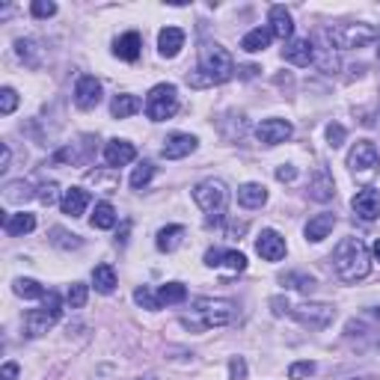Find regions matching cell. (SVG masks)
Wrapping results in <instances>:
<instances>
[{
    "label": "cell",
    "mask_w": 380,
    "mask_h": 380,
    "mask_svg": "<svg viewBox=\"0 0 380 380\" xmlns=\"http://www.w3.org/2000/svg\"><path fill=\"white\" fill-rule=\"evenodd\" d=\"M235 78V59L223 45H205L200 54V69L188 74L190 86H214Z\"/></svg>",
    "instance_id": "6da1fadb"
},
{
    "label": "cell",
    "mask_w": 380,
    "mask_h": 380,
    "mask_svg": "<svg viewBox=\"0 0 380 380\" xmlns=\"http://www.w3.org/2000/svg\"><path fill=\"white\" fill-rule=\"evenodd\" d=\"M235 321V303L220 300V297H200L193 300L190 315L181 318V324L193 333H205L211 327H226Z\"/></svg>",
    "instance_id": "7a4b0ae2"
},
{
    "label": "cell",
    "mask_w": 380,
    "mask_h": 380,
    "mask_svg": "<svg viewBox=\"0 0 380 380\" xmlns=\"http://www.w3.org/2000/svg\"><path fill=\"white\" fill-rule=\"evenodd\" d=\"M333 267H336L339 280H345V282L366 280L369 270H372L369 247L362 244L359 238H345L342 244L336 247V253H333Z\"/></svg>",
    "instance_id": "3957f363"
},
{
    "label": "cell",
    "mask_w": 380,
    "mask_h": 380,
    "mask_svg": "<svg viewBox=\"0 0 380 380\" xmlns=\"http://www.w3.org/2000/svg\"><path fill=\"white\" fill-rule=\"evenodd\" d=\"M193 202L205 211V223L214 226L226 217V205H229V190L220 178H205L193 188Z\"/></svg>",
    "instance_id": "277c9868"
},
{
    "label": "cell",
    "mask_w": 380,
    "mask_h": 380,
    "mask_svg": "<svg viewBox=\"0 0 380 380\" xmlns=\"http://www.w3.org/2000/svg\"><path fill=\"white\" fill-rule=\"evenodd\" d=\"M324 36L336 45L339 51H351V48H366V45L377 42V27L372 24H336V27H327Z\"/></svg>",
    "instance_id": "5b68a950"
},
{
    "label": "cell",
    "mask_w": 380,
    "mask_h": 380,
    "mask_svg": "<svg viewBox=\"0 0 380 380\" xmlns=\"http://www.w3.org/2000/svg\"><path fill=\"white\" fill-rule=\"evenodd\" d=\"M59 315H63V303H59V297L54 292H48V297L42 300V306L39 309H30L24 315V330H27V336L30 339H36V336H45L57 321H59Z\"/></svg>",
    "instance_id": "8992f818"
},
{
    "label": "cell",
    "mask_w": 380,
    "mask_h": 380,
    "mask_svg": "<svg viewBox=\"0 0 380 380\" xmlns=\"http://www.w3.org/2000/svg\"><path fill=\"white\" fill-rule=\"evenodd\" d=\"M175 113H178V89L173 84L151 86V93L146 96V116L151 122H166Z\"/></svg>",
    "instance_id": "52a82bcc"
},
{
    "label": "cell",
    "mask_w": 380,
    "mask_h": 380,
    "mask_svg": "<svg viewBox=\"0 0 380 380\" xmlns=\"http://www.w3.org/2000/svg\"><path fill=\"white\" fill-rule=\"evenodd\" d=\"M292 315L303 327L309 330H324L333 324V318H336V309L330 306V303H303V306L292 309Z\"/></svg>",
    "instance_id": "ba28073f"
},
{
    "label": "cell",
    "mask_w": 380,
    "mask_h": 380,
    "mask_svg": "<svg viewBox=\"0 0 380 380\" xmlns=\"http://www.w3.org/2000/svg\"><path fill=\"white\" fill-rule=\"evenodd\" d=\"M347 166H351V173H357V175H372L377 166V146L369 140H357L351 155H347Z\"/></svg>",
    "instance_id": "9c48e42d"
},
{
    "label": "cell",
    "mask_w": 380,
    "mask_h": 380,
    "mask_svg": "<svg viewBox=\"0 0 380 380\" xmlns=\"http://www.w3.org/2000/svg\"><path fill=\"white\" fill-rule=\"evenodd\" d=\"M292 134H294V128H292V122H288V119H265V122L255 128L258 143H265V146H280V143H285Z\"/></svg>",
    "instance_id": "30bf717a"
},
{
    "label": "cell",
    "mask_w": 380,
    "mask_h": 380,
    "mask_svg": "<svg viewBox=\"0 0 380 380\" xmlns=\"http://www.w3.org/2000/svg\"><path fill=\"white\" fill-rule=\"evenodd\" d=\"M101 101V84L93 78V74H84L74 84V104H78L81 110H96Z\"/></svg>",
    "instance_id": "8fae6325"
},
{
    "label": "cell",
    "mask_w": 380,
    "mask_h": 380,
    "mask_svg": "<svg viewBox=\"0 0 380 380\" xmlns=\"http://www.w3.org/2000/svg\"><path fill=\"white\" fill-rule=\"evenodd\" d=\"M351 208H354V214L359 220H366V223L377 220L380 217V193L374 188H362L351 200Z\"/></svg>",
    "instance_id": "7c38bea8"
},
{
    "label": "cell",
    "mask_w": 380,
    "mask_h": 380,
    "mask_svg": "<svg viewBox=\"0 0 380 380\" xmlns=\"http://www.w3.org/2000/svg\"><path fill=\"white\" fill-rule=\"evenodd\" d=\"M285 238L280 232H273V229H265L262 235H258L255 241V253L265 258V262H280V258H285Z\"/></svg>",
    "instance_id": "4fadbf2b"
},
{
    "label": "cell",
    "mask_w": 380,
    "mask_h": 380,
    "mask_svg": "<svg viewBox=\"0 0 380 380\" xmlns=\"http://www.w3.org/2000/svg\"><path fill=\"white\" fill-rule=\"evenodd\" d=\"M196 143H200V140H196L193 134H173V137H166L161 155H163L166 161L188 158V155H193V151H196Z\"/></svg>",
    "instance_id": "5bb4252c"
},
{
    "label": "cell",
    "mask_w": 380,
    "mask_h": 380,
    "mask_svg": "<svg viewBox=\"0 0 380 380\" xmlns=\"http://www.w3.org/2000/svg\"><path fill=\"white\" fill-rule=\"evenodd\" d=\"M134 158H137V149H134V143H128V140H110L108 146H104V163H108L110 170L128 166Z\"/></svg>",
    "instance_id": "9a60e30c"
},
{
    "label": "cell",
    "mask_w": 380,
    "mask_h": 380,
    "mask_svg": "<svg viewBox=\"0 0 380 380\" xmlns=\"http://www.w3.org/2000/svg\"><path fill=\"white\" fill-rule=\"evenodd\" d=\"M282 57L292 66H309V63H315V45L309 39H292L282 48Z\"/></svg>",
    "instance_id": "2e32d148"
},
{
    "label": "cell",
    "mask_w": 380,
    "mask_h": 380,
    "mask_svg": "<svg viewBox=\"0 0 380 380\" xmlns=\"http://www.w3.org/2000/svg\"><path fill=\"white\" fill-rule=\"evenodd\" d=\"M333 196H336V185H333V175L324 170H318L312 178H309V200L315 202H330Z\"/></svg>",
    "instance_id": "e0dca14e"
},
{
    "label": "cell",
    "mask_w": 380,
    "mask_h": 380,
    "mask_svg": "<svg viewBox=\"0 0 380 380\" xmlns=\"http://www.w3.org/2000/svg\"><path fill=\"white\" fill-rule=\"evenodd\" d=\"M181 48H185V30H181V27H163L161 36H158V51H161V57L173 59V57H178Z\"/></svg>",
    "instance_id": "ac0fdd59"
},
{
    "label": "cell",
    "mask_w": 380,
    "mask_h": 380,
    "mask_svg": "<svg viewBox=\"0 0 380 380\" xmlns=\"http://www.w3.org/2000/svg\"><path fill=\"white\" fill-rule=\"evenodd\" d=\"M270 33L277 39H292L294 36V21H292V12L285 6H270Z\"/></svg>",
    "instance_id": "d6986e66"
},
{
    "label": "cell",
    "mask_w": 380,
    "mask_h": 380,
    "mask_svg": "<svg viewBox=\"0 0 380 380\" xmlns=\"http://www.w3.org/2000/svg\"><path fill=\"white\" fill-rule=\"evenodd\" d=\"M333 226H336V214H330V211H324V214H315L309 223H306V241H312V244H318V241H324L330 232H333Z\"/></svg>",
    "instance_id": "ffe728a7"
},
{
    "label": "cell",
    "mask_w": 380,
    "mask_h": 380,
    "mask_svg": "<svg viewBox=\"0 0 380 380\" xmlns=\"http://www.w3.org/2000/svg\"><path fill=\"white\" fill-rule=\"evenodd\" d=\"M86 205H89V193L84 188H71L63 193V200H59V208H63V214H69V217H81Z\"/></svg>",
    "instance_id": "44dd1931"
},
{
    "label": "cell",
    "mask_w": 380,
    "mask_h": 380,
    "mask_svg": "<svg viewBox=\"0 0 380 380\" xmlns=\"http://www.w3.org/2000/svg\"><path fill=\"white\" fill-rule=\"evenodd\" d=\"M140 48H143V42L137 33H125V36H119L116 45H113V54L119 59H125V63H134V59H140Z\"/></svg>",
    "instance_id": "7402d4cb"
},
{
    "label": "cell",
    "mask_w": 380,
    "mask_h": 380,
    "mask_svg": "<svg viewBox=\"0 0 380 380\" xmlns=\"http://www.w3.org/2000/svg\"><path fill=\"white\" fill-rule=\"evenodd\" d=\"M4 229H6V235H12V238L30 235V232L36 229V217L27 214V211H21V214H9V217L4 220Z\"/></svg>",
    "instance_id": "603a6c76"
},
{
    "label": "cell",
    "mask_w": 380,
    "mask_h": 380,
    "mask_svg": "<svg viewBox=\"0 0 380 380\" xmlns=\"http://www.w3.org/2000/svg\"><path fill=\"white\" fill-rule=\"evenodd\" d=\"M270 39H273L270 27H253L250 33L241 39V48H244L247 54H258V51H265V48H267Z\"/></svg>",
    "instance_id": "cb8c5ba5"
},
{
    "label": "cell",
    "mask_w": 380,
    "mask_h": 380,
    "mask_svg": "<svg viewBox=\"0 0 380 380\" xmlns=\"http://www.w3.org/2000/svg\"><path fill=\"white\" fill-rule=\"evenodd\" d=\"M238 202L244 208H262L267 202V190L262 185H255V181H250V185H241L238 188Z\"/></svg>",
    "instance_id": "d4e9b609"
},
{
    "label": "cell",
    "mask_w": 380,
    "mask_h": 380,
    "mask_svg": "<svg viewBox=\"0 0 380 380\" xmlns=\"http://www.w3.org/2000/svg\"><path fill=\"white\" fill-rule=\"evenodd\" d=\"M93 285L98 294H113L116 292V270L110 265H98L93 270Z\"/></svg>",
    "instance_id": "484cf974"
},
{
    "label": "cell",
    "mask_w": 380,
    "mask_h": 380,
    "mask_svg": "<svg viewBox=\"0 0 380 380\" xmlns=\"http://www.w3.org/2000/svg\"><path fill=\"white\" fill-rule=\"evenodd\" d=\"M143 108V101L137 98V96H116L113 101H110V113L116 116V119H128V116H134L137 110Z\"/></svg>",
    "instance_id": "4316f807"
},
{
    "label": "cell",
    "mask_w": 380,
    "mask_h": 380,
    "mask_svg": "<svg viewBox=\"0 0 380 380\" xmlns=\"http://www.w3.org/2000/svg\"><path fill=\"white\" fill-rule=\"evenodd\" d=\"M181 238H185V226H166V229L158 232V241H155V244H158L161 253H173V250H178Z\"/></svg>",
    "instance_id": "83f0119b"
},
{
    "label": "cell",
    "mask_w": 380,
    "mask_h": 380,
    "mask_svg": "<svg viewBox=\"0 0 380 380\" xmlns=\"http://www.w3.org/2000/svg\"><path fill=\"white\" fill-rule=\"evenodd\" d=\"M158 300L161 306H175V303H185L188 300V288L181 282H166L158 288Z\"/></svg>",
    "instance_id": "f1b7e54d"
},
{
    "label": "cell",
    "mask_w": 380,
    "mask_h": 380,
    "mask_svg": "<svg viewBox=\"0 0 380 380\" xmlns=\"http://www.w3.org/2000/svg\"><path fill=\"white\" fill-rule=\"evenodd\" d=\"M89 223H93V229H113L116 226V208L110 202H98Z\"/></svg>",
    "instance_id": "f546056e"
},
{
    "label": "cell",
    "mask_w": 380,
    "mask_h": 380,
    "mask_svg": "<svg viewBox=\"0 0 380 380\" xmlns=\"http://www.w3.org/2000/svg\"><path fill=\"white\" fill-rule=\"evenodd\" d=\"M15 294L27 297V300H45L48 297V292H45L36 280H15Z\"/></svg>",
    "instance_id": "4dcf8cb0"
},
{
    "label": "cell",
    "mask_w": 380,
    "mask_h": 380,
    "mask_svg": "<svg viewBox=\"0 0 380 380\" xmlns=\"http://www.w3.org/2000/svg\"><path fill=\"white\" fill-rule=\"evenodd\" d=\"M15 48H18V57L24 59L30 69H36V66L42 63V54H39V48H36L33 39H18V42H15Z\"/></svg>",
    "instance_id": "1f68e13d"
},
{
    "label": "cell",
    "mask_w": 380,
    "mask_h": 380,
    "mask_svg": "<svg viewBox=\"0 0 380 380\" xmlns=\"http://www.w3.org/2000/svg\"><path fill=\"white\" fill-rule=\"evenodd\" d=\"M51 244L59 247V250H78L84 241H81L78 235H71V232H66V229H59V226H54V229H51Z\"/></svg>",
    "instance_id": "d6a6232c"
},
{
    "label": "cell",
    "mask_w": 380,
    "mask_h": 380,
    "mask_svg": "<svg viewBox=\"0 0 380 380\" xmlns=\"http://www.w3.org/2000/svg\"><path fill=\"white\" fill-rule=\"evenodd\" d=\"M280 282L288 285V288H297V292H309V288H315V277H309V273H282Z\"/></svg>",
    "instance_id": "836d02e7"
},
{
    "label": "cell",
    "mask_w": 380,
    "mask_h": 380,
    "mask_svg": "<svg viewBox=\"0 0 380 380\" xmlns=\"http://www.w3.org/2000/svg\"><path fill=\"white\" fill-rule=\"evenodd\" d=\"M151 178H155V166H151L149 161H143V163L131 173V188H134V190H143Z\"/></svg>",
    "instance_id": "e575fe53"
},
{
    "label": "cell",
    "mask_w": 380,
    "mask_h": 380,
    "mask_svg": "<svg viewBox=\"0 0 380 380\" xmlns=\"http://www.w3.org/2000/svg\"><path fill=\"white\" fill-rule=\"evenodd\" d=\"M220 267H229L232 273L247 270V255H244V253H238V250H223V262H220Z\"/></svg>",
    "instance_id": "d590c367"
},
{
    "label": "cell",
    "mask_w": 380,
    "mask_h": 380,
    "mask_svg": "<svg viewBox=\"0 0 380 380\" xmlns=\"http://www.w3.org/2000/svg\"><path fill=\"white\" fill-rule=\"evenodd\" d=\"M134 300L140 303L143 309H151V312L161 309V300H158V294H151V288H149V285H140V288H137V292H134Z\"/></svg>",
    "instance_id": "8d00e7d4"
},
{
    "label": "cell",
    "mask_w": 380,
    "mask_h": 380,
    "mask_svg": "<svg viewBox=\"0 0 380 380\" xmlns=\"http://www.w3.org/2000/svg\"><path fill=\"white\" fill-rule=\"evenodd\" d=\"M86 297H89V288L84 285V282H71V288H69V294H66V300H69V306L71 309H81L84 303H86Z\"/></svg>",
    "instance_id": "74e56055"
},
{
    "label": "cell",
    "mask_w": 380,
    "mask_h": 380,
    "mask_svg": "<svg viewBox=\"0 0 380 380\" xmlns=\"http://www.w3.org/2000/svg\"><path fill=\"white\" fill-rule=\"evenodd\" d=\"M315 63L321 66V71L333 74V71L339 69V57L333 54V48H324V51H315Z\"/></svg>",
    "instance_id": "f35d334b"
},
{
    "label": "cell",
    "mask_w": 380,
    "mask_h": 380,
    "mask_svg": "<svg viewBox=\"0 0 380 380\" xmlns=\"http://www.w3.org/2000/svg\"><path fill=\"white\" fill-rule=\"evenodd\" d=\"M15 108H18V93H15L12 86H4L0 89V113L9 116Z\"/></svg>",
    "instance_id": "ab89813d"
},
{
    "label": "cell",
    "mask_w": 380,
    "mask_h": 380,
    "mask_svg": "<svg viewBox=\"0 0 380 380\" xmlns=\"http://www.w3.org/2000/svg\"><path fill=\"white\" fill-rule=\"evenodd\" d=\"M6 200H9V202H24V200H30V188L24 185V181H12V185H6Z\"/></svg>",
    "instance_id": "60d3db41"
},
{
    "label": "cell",
    "mask_w": 380,
    "mask_h": 380,
    "mask_svg": "<svg viewBox=\"0 0 380 380\" xmlns=\"http://www.w3.org/2000/svg\"><path fill=\"white\" fill-rule=\"evenodd\" d=\"M57 200H59V188L54 185V181H51V185H42V188H39V202H42V205L51 208V205H57Z\"/></svg>",
    "instance_id": "b9f144b4"
},
{
    "label": "cell",
    "mask_w": 380,
    "mask_h": 380,
    "mask_svg": "<svg viewBox=\"0 0 380 380\" xmlns=\"http://www.w3.org/2000/svg\"><path fill=\"white\" fill-rule=\"evenodd\" d=\"M229 380H247V362H244V357H232L229 359Z\"/></svg>",
    "instance_id": "7bdbcfd3"
},
{
    "label": "cell",
    "mask_w": 380,
    "mask_h": 380,
    "mask_svg": "<svg viewBox=\"0 0 380 380\" xmlns=\"http://www.w3.org/2000/svg\"><path fill=\"white\" fill-rule=\"evenodd\" d=\"M315 372V362H294L292 369H288V377L292 380H303V377H309Z\"/></svg>",
    "instance_id": "ee69618b"
},
{
    "label": "cell",
    "mask_w": 380,
    "mask_h": 380,
    "mask_svg": "<svg viewBox=\"0 0 380 380\" xmlns=\"http://www.w3.org/2000/svg\"><path fill=\"white\" fill-rule=\"evenodd\" d=\"M33 15L36 18H51V15H57V4H51V0H36Z\"/></svg>",
    "instance_id": "f6af8a7d"
},
{
    "label": "cell",
    "mask_w": 380,
    "mask_h": 380,
    "mask_svg": "<svg viewBox=\"0 0 380 380\" xmlns=\"http://www.w3.org/2000/svg\"><path fill=\"white\" fill-rule=\"evenodd\" d=\"M327 140H330V146H333V149H339V146L345 143V128H342L339 122L327 125Z\"/></svg>",
    "instance_id": "bcb514c9"
},
{
    "label": "cell",
    "mask_w": 380,
    "mask_h": 380,
    "mask_svg": "<svg viewBox=\"0 0 380 380\" xmlns=\"http://www.w3.org/2000/svg\"><path fill=\"white\" fill-rule=\"evenodd\" d=\"M294 178H297V166H292V163L277 166V181H294Z\"/></svg>",
    "instance_id": "7dc6e473"
},
{
    "label": "cell",
    "mask_w": 380,
    "mask_h": 380,
    "mask_svg": "<svg viewBox=\"0 0 380 380\" xmlns=\"http://www.w3.org/2000/svg\"><path fill=\"white\" fill-rule=\"evenodd\" d=\"M270 309H273V315H288V312H292V306H288L285 297H273L270 300Z\"/></svg>",
    "instance_id": "c3c4849f"
},
{
    "label": "cell",
    "mask_w": 380,
    "mask_h": 380,
    "mask_svg": "<svg viewBox=\"0 0 380 380\" xmlns=\"http://www.w3.org/2000/svg\"><path fill=\"white\" fill-rule=\"evenodd\" d=\"M220 262H223V250L211 247V250L205 253V265H208V267H220Z\"/></svg>",
    "instance_id": "681fc988"
},
{
    "label": "cell",
    "mask_w": 380,
    "mask_h": 380,
    "mask_svg": "<svg viewBox=\"0 0 380 380\" xmlns=\"http://www.w3.org/2000/svg\"><path fill=\"white\" fill-rule=\"evenodd\" d=\"M15 377H18V366H15V362H6L4 372H0V380H15Z\"/></svg>",
    "instance_id": "f907efd6"
},
{
    "label": "cell",
    "mask_w": 380,
    "mask_h": 380,
    "mask_svg": "<svg viewBox=\"0 0 380 380\" xmlns=\"http://www.w3.org/2000/svg\"><path fill=\"white\" fill-rule=\"evenodd\" d=\"M9 158H12V151H9V146L4 143V155H0V170H9Z\"/></svg>",
    "instance_id": "816d5d0a"
},
{
    "label": "cell",
    "mask_w": 380,
    "mask_h": 380,
    "mask_svg": "<svg viewBox=\"0 0 380 380\" xmlns=\"http://www.w3.org/2000/svg\"><path fill=\"white\" fill-rule=\"evenodd\" d=\"M258 69L255 66H244V69H241V78H253V74H255Z\"/></svg>",
    "instance_id": "f5cc1de1"
},
{
    "label": "cell",
    "mask_w": 380,
    "mask_h": 380,
    "mask_svg": "<svg viewBox=\"0 0 380 380\" xmlns=\"http://www.w3.org/2000/svg\"><path fill=\"white\" fill-rule=\"evenodd\" d=\"M372 255H374V258H377V262H380V238L374 241V247H372Z\"/></svg>",
    "instance_id": "db71d44e"
},
{
    "label": "cell",
    "mask_w": 380,
    "mask_h": 380,
    "mask_svg": "<svg viewBox=\"0 0 380 380\" xmlns=\"http://www.w3.org/2000/svg\"><path fill=\"white\" fill-rule=\"evenodd\" d=\"M377 57H380V42H377Z\"/></svg>",
    "instance_id": "11a10c76"
}]
</instances>
